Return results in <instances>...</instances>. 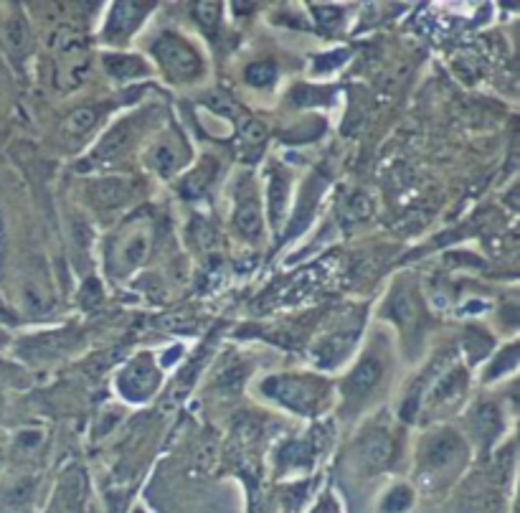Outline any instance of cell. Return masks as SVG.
Returning a JSON list of instances; mask_svg holds the SVG:
<instances>
[{"label":"cell","instance_id":"obj_22","mask_svg":"<svg viewBox=\"0 0 520 513\" xmlns=\"http://www.w3.org/2000/svg\"><path fill=\"white\" fill-rule=\"evenodd\" d=\"M239 133H241V140L246 145H261L266 140V128L259 120H244Z\"/></svg>","mask_w":520,"mask_h":513},{"label":"cell","instance_id":"obj_17","mask_svg":"<svg viewBox=\"0 0 520 513\" xmlns=\"http://www.w3.org/2000/svg\"><path fill=\"white\" fill-rule=\"evenodd\" d=\"M370 214H373V204H370V199L363 191L348 193L345 201H343V219L348 224L365 222V219H370Z\"/></svg>","mask_w":520,"mask_h":513},{"label":"cell","instance_id":"obj_12","mask_svg":"<svg viewBox=\"0 0 520 513\" xmlns=\"http://www.w3.org/2000/svg\"><path fill=\"white\" fill-rule=\"evenodd\" d=\"M99 117H102V112L97 107H76L74 112H69L64 117V123H61V130H58L61 140L66 145L81 142L84 138H89L94 133V128L99 125Z\"/></svg>","mask_w":520,"mask_h":513},{"label":"cell","instance_id":"obj_24","mask_svg":"<svg viewBox=\"0 0 520 513\" xmlns=\"http://www.w3.org/2000/svg\"><path fill=\"white\" fill-rule=\"evenodd\" d=\"M41 442H43V432L41 430H24L18 435V445L24 450H36Z\"/></svg>","mask_w":520,"mask_h":513},{"label":"cell","instance_id":"obj_21","mask_svg":"<svg viewBox=\"0 0 520 513\" xmlns=\"http://www.w3.org/2000/svg\"><path fill=\"white\" fill-rule=\"evenodd\" d=\"M411 506H414V490H411L409 485H396V488H391L381 503L383 513H406Z\"/></svg>","mask_w":520,"mask_h":513},{"label":"cell","instance_id":"obj_16","mask_svg":"<svg viewBox=\"0 0 520 513\" xmlns=\"http://www.w3.org/2000/svg\"><path fill=\"white\" fill-rule=\"evenodd\" d=\"M464 384H467V379H464V371L459 366L457 368H449L447 373H442L440 379H437V384L432 386V391H429V399H432L434 404H447L452 402L454 397H459L464 391Z\"/></svg>","mask_w":520,"mask_h":513},{"label":"cell","instance_id":"obj_1","mask_svg":"<svg viewBox=\"0 0 520 513\" xmlns=\"http://www.w3.org/2000/svg\"><path fill=\"white\" fill-rule=\"evenodd\" d=\"M152 56L170 82L191 84L203 74L201 53L178 33H160L152 43Z\"/></svg>","mask_w":520,"mask_h":513},{"label":"cell","instance_id":"obj_15","mask_svg":"<svg viewBox=\"0 0 520 513\" xmlns=\"http://www.w3.org/2000/svg\"><path fill=\"white\" fill-rule=\"evenodd\" d=\"M3 41H6L8 51L16 58H21L31 46V33H28V24L21 13H13L11 18L3 26Z\"/></svg>","mask_w":520,"mask_h":513},{"label":"cell","instance_id":"obj_19","mask_svg":"<svg viewBox=\"0 0 520 513\" xmlns=\"http://www.w3.org/2000/svg\"><path fill=\"white\" fill-rule=\"evenodd\" d=\"M274 79H277V64H274V61H251V64L246 66V71H244V82H246L249 87L266 89V87H272Z\"/></svg>","mask_w":520,"mask_h":513},{"label":"cell","instance_id":"obj_18","mask_svg":"<svg viewBox=\"0 0 520 513\" xmlns=\"http://www.w3.org/2000/svg\"><path fill=\"white\" fill-rule=\"evenodd\" d=\"M287 201H289V186H287V178L284 175L274 173L269 178V216H272V222L277 224L282 219L284 209H287Z\"/></svg>","mask_w":520,"mask_h":513},{"label":"cell","instance_id":"obj_9","mask_svg":"<svg viewBox=\"0 0 520 513\" xmlns=\"http://www.w3.org/2000/svg\"><path fill=\"white\" fill-rule=\"evenodd\" d=\"M150 11L152 8L142 6V3H117V6H112L107 24H104V38L110 43H125L140 28L142 18Z\"/></svg>","mask_w":520,"mask_h":513},{"label":"cell","instance_id":"obj_25","mask_svg":"<svg viewBox=\"0 0 520 513\" xmlns=\"http://www.w3.org/2000/svg\"><path fill=\"white\" fill-rule=\"evenodd\" d=\"M8 259V224H6V214L0 209V272L6 267Z\"/></svg>","mask_w":520,"mask_h":513},{"label":"cell","instance_id":"obj_4","mask_svg":"<svg viewBox=\"0 0 520 513\" xmlns=\"http://www.w3.org/2000/svg\"><path fill=\"white\" fill-rule=\"evenodd\" d=\"M152 252V229L147 224H135L128 232H122V237L117 239L115 254H112L110 264L112 272L117 277H125V274L135 272L137 267H142L147 259H150Z\"/></svg>","mask_w":520,"mask_h":513},{"label":"cell","instance_id":"obj_14","mask_svg":"<svg viewBox=\"0 0 520 513\" xmlns=\"http://www.w3.org/2000/svg\"><path fill=\"white\" fill-rule=\"evenodd\" d=\"M419 313H422V305L416 300L414 290L406 285L396 287V292L391 295V315L396 318V323L404 328H416Z\"/></svg>","mask_w":520,"mask_h":513},{"label":"cell","instance_id":"obj_6","mask_svg":"<svg viewBox=\"0 0 520 513\" xmlns=\"http://www.w3.org/2000/svg\"><path fill=\"white\" fill-rule=\"evenodd\" d=\"M188 145L183 142L175 130H165V133L145 150V163L160 178H170L175 175L185 163H188Z\"/></svg>","mask_w":520,"mask_h":513},{"label":"cell","instance_id":"obj_11","mask_svg":"<svg viewBox=\"0 0 520 513\" xmlns=\"http://www.w3.org/2000/svg\"><path fill=\"white\" fill-rule=\"evenodd\" d=\"M89 199L102 211L120 209L132 199V186L125 178H102L89 186Z\"/></svg>","mask_w":520,"mask_h":513},{"label":"cell","instance_id":"obj_2","mask_svg":"<svg viewBox=\"0 0 520 513\" xmlns=\"http://www.w3.org/2000/svg\"><path fill=\"white\" fill-rule=\"evenodd\" d=\"M325 384L310 376H269L261 384L266 397H272L282 407L292 409L297 414H315L323 409L320 404L325 402Z\"/></svg>","mask_w":520,"mask_h":513},{"label":"cell","instance_id":"obj_8","mask_svg":"<svg viewBox=\"0 0 520 513\" xmlns=\"http://www.w3.org/2000/svg\"><path fill=\"white\" fill-rule=\"evenodd\" d=\"M261 201L254 188L251 175H244L236 186V201H234V229L244 239H256L261 234Z\"/></svg>","mask_w":520,"mask_h":513},{"label":"cell","instance_id":"obj_26","mask_svg":"<svg viewBox=\"0 0 520 513\" xmlns=\"http://www.w3.org/2000/svg\"><path fill=\"white\" fill-rule=\"evenodd\" d=\"M3 404H6V402H3V389H0V417H3V409H6Z\"/></svg>","mask_w":520,"mask_h":513},{"label":"cell","instance_id":"obj_7","mask_svg":"<svg viewBox=\"0 0 520 513\" xmlns=\"http://www.w3.org/2000/svg\"><path fill=\"white\" fill-rule=\"evenodd\" d=\"M383 373H386V361L378 356L376 351H368L358 361V366L348 373L345 384H343V394L350 404H360L365 397H370L381 384Z\"/></svg>","mask_w":520,"mask_h":513},{"label":"cell","instance_id":"obj_5","mask_svg":"<svg viewBox=\"0 0 520 513\" xmlns=\"http://www.w3.org/2000/svg\"><path fill=\"white\" fill-rule=\"evenodd\" d=\"M160 386V371L155 368L150 356H137L117 373V389L128 402L142 404L152 399Z\"/></svg>","mask_w":520,"mask_h":513},{"label":"cell","instance_id":"obj_20","mask_svg":"<svg viewBox=\"0 0 520 513\" xmlns=\"http://www.w3.org/2000/svg\"><path fill=\"white\" fill-rule=\"evenodd\" d=\"M472 425H474V430L480 432L482 437L492 440L495 435H500L503 422H500V414H497V409L492 407V404H480L477 412H474V417H472Z\"/></svg>","mask_w":520,"mask_h":513},{"label":"cell","instance_id":"obj_23","mask_svg":"<svg viewBox=\"0 0 520 513\" xmlns=\"http://www.w3.org/2000/svg\"><path fill=\"white\" fill-rule=\"evenodd\" d=\"M193 13H196V18L201 21L203 28H216L221 21V6L219 3H198L196 8H193Z\"/></svg>","mask_w":520,"mask_h":513},{"label":"cell","instance_id":"obj_10","mask_svg":"<svg viewBox=\"0 0 520 513\" xmlns=\"http://www.w3.org/2000/svg\"><path fill=\"white\" fill-rule=\"evenodd\" d=\"M393 457H396V440L388 430L368 432L360 442V462L365 465V470H386L393 462Z\"/></svg>","mask_w":520,"mask_h":513},{"label":"cell","instance_id":"obj_3","mask_svg":"<svg viewBox=\"0 0 520 513\" xmlns=\"http://www.w3.org/2000/svg\"><path fill=\"white\" fill-rule=\"evenodd\" d=\"M464 440L454 430H437L427 435L419 450V465L424 472H444L464 460Z\"/></svg>","mask_w":520,"mask_h":513},{"label":"cell","instance_id":"obj_13","mask_svg":"<svg viewBox=\"0 0 520 513\" xmlns=\"http://www.w3.org/2000/svg\"><path fill=\"white\" fill-rule=\"evenodd\" d=\"M104 69L117 82H132L150 74V66L137 56H120V53H107L104 56Z\"/></svg>","mask_w":520,"mask_h":513}]
</instances>
